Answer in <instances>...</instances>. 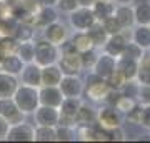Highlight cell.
Here are the masks:
<instances>
[{
  "label": "cell",
  "mask_w": 150,
  "mask_h": 143,
  "mask_svg": "<svg viewBox=\"0 0 150 143\" xmlns=\"http://www.w3.org/2000/svg\"><path fill=\"white\" fill-rule=\"evenodd\" d=\"M17 55L22 58L23 63L35 62V40L20 42L18 43V48H17Z\"/></svg>",
  "instance_id": "30"
},
{
  "label": "cell",
  "mask_w": 150,
  "mask_h": 143,
  "mask_svg": "<svg viewBox=\"0 0 150 143\" xmlns=\"http://www.w3.org/2000/svg\"><path fill=\"white\" fill-rule=\"evenodd\" d=\"M95 22H97V18H95V15H93L92 7H80L79 5L74 12L69 13V23L74 30L87 32Z\"/></svg>",
  "instance_id": "4"
},
{
  "label": "cell",
  "mask_w": 150,
  "mask_h": 143,
  "mask_svg": "<svg viewBox=\"0 0 150 143\" xmlns=\"http://www.w3.org/2000/svg\"><path fill=\"white\" fill-rule=\"evenodd\" d=\"M55 130H57V142H74V140H77V127L59 123L55 127Z\"/></svg>",
  "instance_id": "33"
},
{
  "label": "cell",
  "mask_w": 150,
  "mask_h": 143,
  "mask_svg": "<svg viewBox=\"0 0 150 143\" xmlns=\"http://www.w3.org/2000/svg\"><path fill=\"white\" fill-rule=\"evenodd\" d=\"M139 88H140V83L137 82V78H135V80H127V82L123 83V87L120 88V92H122V95L137 98V95H139Z\"/></svg>",
  "instance_id": "37"
},
{
  "label": "cell",
  "mask_w": 150,
  "mask_h": 143,
  "mask_svg": "<svg viewBox=\"0 0 150 143\" xmlns=\"http://www.w3.org/2000/svg\"><path fill=\"white\" fill-rule=\"evenodd\" d=\"M59 20V8L52 5H40L37 12H35V22L33 25L35 28H45L47 25H50L52 22Z\"/></svg>",
  "instance_id": "16"
},
{
  "label": "cell",
  "mask_w": 150,
  "mask_h": 143,
  "mask_svg": "<svg viewBox=\"0 0 150 143\" xmlns=\"http://www.w3.org/2000/svg\"><path fill=\"white\" fill-rule=\"evenodd\" d=\"M18 85H20V78L17 75L7 73L4 70H0V98L13 97Z\"/></svg>",
  "instance_id": "18"
},
{
  "label": "cell",
  "mask_w": 150,
  "mask_h": 143,
  "mask_svg": "<svg viewBox=\"0 0 150 143\" xmlns=\"http://www.w3.org/2000/svg\"><path fill=\"white\" fill-rule=\"evenodd\" d=\"M95 123H97V110L88 103L82 101L80 108L75 115V125L77 127H92Z\"/></svg>",
  "instance_id": "20"
},
{
  "label": "cell",
  "mask_w": 150,
  "mask_h": 143,
  "mask_svg": "<svg viewBox=\"0 0 150 143\" xmlns=\"http://www.w3.org/2000/svg\"><path fill=\"white\" fill-rule=\"evenodd\" d=\"M18 5H20L23 10L30 12V13H35V12L40 8V2H38V0H18Z\"/></svg>",
  "instance_id": "43"
},
{
  "label": "cell",
  "mask_w": 150,
  "mask_h": 143,
  "mask_svg": "<svg viewBox=\"0 0 150 143\" xmlns=\"http://www.w3.org/2000/svg\"><path fill=\"white\" fill-rule=\"evenodd\" d=\"M33 122L35 125L43 127H57L60 122V110L55 106L38 105V108L33 111Z\"/></svg>",
  "instance_id": "9"
},
{
  "label": "cell",
  "mask_w": 150,
  "mask_h": 143,
  "mask_svg": "<svg viewBox=\"0 0 150 143\" xmlns=\"http://www.w3.org/2000/svg\"><path fill=\"white\" fill-rule=\"evenodd\" d=\"M60 58V47L55 43L48 42L47 38H38L35 40V63L40 67L50 63H57Z\"/></svg>",
  "instance_id": "2"
},
{
  "label": "cell",
  "mask_w": 150,
  "mask_h": 143,
  "mask_svg": "<svg viewBox=\"0 0 150 143\" xmlns=\"http://www.w3.org/2000/svg\"><path fill=\"white\" fill-rule=\"evenodd\" d=\"M80 55H82V63H83V68H88V70L93 68V65H95V62H97V57H98V55L95 53V50L80 53Z\"/></svg>",
  "instance_id": "41"
},
{
  "label": "cell",
  "mask_w": 150,
  "mask_h": 143,
  "mask_svg": "<svg viewBox=\"0 0 150 143\" xmlns=\"http://www.w3.org/2000/svg\"><path fill=\"white\" fill-rule=\"evenodd\" d=\"M59 67L64 75H80L83 70V63H82V55L77 50L72 52H60L59 58Z\"/></svg>",
  "instance_id": "6"
},
{
  "label": "cell",
  "mask_w": 150,
  "mask_h": 143,
  "mask_svg": "<svg viewBox=\"0 0 150 143\" xmlns=\"http://www.w3.org/2000/svg\"><path fill=\"white\" fill-rule=\"evenodd\" d=\"M132 42H135L142 50H150V25H137L132 32Z\"/></svg>",
  "instance_id": "26"
},
{
  "label": "cell",
  "mask_w": 150,
  "mask_h": 143,
  "mask_svg": "<svg viewBox=\"0 0 150 143\" xmlns=\"http://www.w3.org/2000/svg\"><path fill=\"white\" fill-rule=\"evenodd\" d=\"M110 90H112V88L108 87L107 80L102 78V77H98L97 73L92 72L85 80V90H83V95L92 101H103Z\"/></svg>",
  "instance_id": "3"
},
{
  "label": "cell",
  "mask_w": 150,
  "mask_h": 143,
  "mask_svg": "<svg viewBox=\"0 0 150 143\" xmlns=\"http://www.w3.org/2000/svg\"><path fill=\"white\" fill-rule=\"evenodd\" d=\"M113 15L120 22V25L123 27V30H129L135 25V12L132 4H122V5H115V12Z\"/></svg>",
  "instance_id": "19"
},
{
  "label": "cell",
  "mask_w": 150,
  "mask_h": 143,
  "mask_svg": "<svg viewBox=\"0 0 150 143\" xmlns=\"http://www.w3.org/2000/svg\"><path fill=\"white\" fill-rule=\"evenodd\" d=\"M137 82L142 85H150V53H144V57L139 60Z\"/></svg>",
  "instance_id": "31"
},
{
  "label": "cell",
  "mask_w": 150,
  "mask_h": 143,
  "mask_svg": "<svg viewBox=\"0 0 150 143\" xmlns=\"http://www.w3.org/2000/svg\"><path fill=\"white\" fill-rule=\"evenodd\" d=\"M64 73L59 63H50L42 67V85H59Z\"/></svg>",
  "instance_id": "25"
},
{
  "label": "cell",
  "mask_w": 150,
  "mask_h": 143,
  "mask_svg": "<svg viewBox=\"0 0 150 143\" xmlns=\"http://www.w3.org/2000/svg\"><path fill=\"white\" fill-rule=\"evenodd\" d=\"M59 87L64 93V97H79V98H82L83 90H85V82H82L79 75H64Z\"/></svg>",
  "instance_id": "12"
},
{
  "label": "cell",
  "mask_w": 150,
  "mask_h": 143,
  "mask_svg": "<svg viewBox=\"0 0 150 143\" xmlns=\"http://www.w3.org/2000/svg\"><path fill=\"white\" fill-rule=\"evenodd\" d=\"M97 125L103 130H113L122 127V113L112 105H105L103 108L97 110Z\"/></svg>",
  "instance_id": "5"
},
{
  "label": "cell",
  "mask_w": 150,
  "mask_h": 143,
  "mask_svg": "<svg viewBox=\"0 0 150 143\" xmlns=\"http://www.w3.org/2000/svg\"><path fill=\"white\" fill-rule=\"evenodd\" d=\"M35 142H57V130H55V127L35 125Z\"/></svg>",
  "instance_id": "32"
},
{
  "label": "cell",
  "mask_w": 150,
  "mask_h": 143,
  "mask_svg": "<svg viewBox=\"0 0 150 143\" xmlns=\"http://www.w3.org/2000/svg\"><path fill=\"white\" fill-rule=\"evenodd\" d=\"M127 43H129V38L125 37V33H115V35H108L107 42L103 45V52L108 53V55H112L115 58H118L120 55L123 53L125 47H127Z\"/></svg>",
  "instance_id": "17"
},
{
  "label": "cell",
  "mask_w": 150,
  "mask_h": 143,
  "mask_svg": "<svg viewBox=\"0 0 150 143\" xmlns=\"http://www.w3.org/2000/svg\"><path fill=\"white\" fill-rule=\"evenodd\" d=\"M77 2H79L80 7H92L95 4V0H77Z\"/></svg>",
  "instance_id": "45"
},
{
  "label": "cell",
  "mask_w": 150,
  "mask_h": 143,
  "mask_svg": "<svg viewBox=\"0 0 150 143\" xmlns=\"http://www.w3.org/2000/svg\"><path fill=\"white\" fill-rule=\"evenodd\" d=\"M93 15L98 22H103L105 18L113 15L115 12V2L113 0H95V4L92 5Z\"/></svg>",
  "instance_id": "24"
},
{
  "label": "cell",
  "mask_w": 150,
  "mask_h": 143,
  "mask_svg": "<svg viewBox=\"0 0 150 143\" xmlns=\"http://www.w3.org/2000/svg\"><path fill=\"white\" fill-rule=\"evenodd\" d=\"M20 83L30 85V87H42V67L35 62H30V63H25L23 68H22L20 75Z\"/></svg>",
  "instance_id": "14"
},
{
  "label": "cell",
  "mask_w": 150,
  "mask_h": 143,
  "mask_svg": "<svg viewBox=\"0 0 150 143\" xmlns=\"http://www.w3.org/2000/svg\"><path fill=\"white\" fill-rule=\"evenodd\" d=\"M87 33L90 35L92 42H93V45H95V47H103V45H105V42H107V38H108L107 30L103 28L102 22H98V20H97L95 23H93V25L87 30Z\"/></svg>",
  "instance_id": "29"
},
{
  "label": "cell",
  "mask_w": 150,
  "mask_h": 143,
  "mask_svg": "<svg viewBox=\"0 0 150 143\" xmlns=\"http://www.w3.org/2000/svg\"><path fill=\"white\" fill-rule=\"evenodd\" d=\"M105 80H107L108 87H110L112 90H120V88L123 87V83L127 82V78L123 77V73L120 72V70H117V68L113 70V72H112L110 75H108V77H107Z\"/></svg>",
  "instance_id": "35"
},
{
  "label": "cell",
  "mask_w": 150,
  "mask_h": 143,
  "mask_svg": "<svg viewBox=\"0 0 150 143\" xmlns=\"http://www.w3.org/2000/svg\"><path fill=\"white\" fill-rule=\"evenodd\" d=\"M0 115L5 118L10 125H15V123H20L25 120V113L17 106L13 97L0 98Z\"/></svg>",
  "instance_id": "11"
},
{
  "label": "cell",
  "mask_w": 150,
  "mask_h": 143,
  "mask_svg": "<svg viewBox=\"0 0 150 143\" xmlns=\"http://www.w3.org/2000/svg\"><path fill=\"white\" fill-rule=\"evenodd\" d=\"M135 23L137 25H150V0H134Z\"/></svg>",
  "instance_id": "23"
},
{
  "label": "cell",
  "mask_w": 150,
  "mask_h": 143,
  "mask_svg": "<svg viewBox=\"0 0 150 143\" xmlns=\"http://www.w3.org/2000/svg\"><path fill=\"white\" fill-rule=\"evenodd\" d=\"M139 125H142L144 128L150 130V105H142V108H140Z\"/></svg>",
  "instance_id": "42"
},
{
  "label": "cell",
  "mask_w": 150,
  "mask_h": 143,
  "mask_svg": "<svg viewBox=\"0 0 150 143\" xmlns=\"http://www.w3.org/2000/svg\"><path fill=\"white\" fill-rule=\"evenodd\" d=\"M12 37L15 38L18 43L20 42H28V40H35V27L30 25V23L18 22Z\"/></svg>",
  "instance_id": "28"
},
{
  "label": "cell",
  "mask_w": 150,
  "mask_h": 143,
  "mask_svg": "<svg viewBox=\"0 0 150 143\" xmlns=\"http://www.w3.org/2000/svg\"><path fill=\"white\" fill-rule=\"evenodd\" d=\"M8 128H10V123H8L5 118L0 115V142H2V140H7V133H8Z\"/></svg>",
  "instance_id": "44"
},
{
  "label": "cell",
  "mask_w": 150,
  "mask_h": 143,
  "mask_svg": "<svg viewBox=\"0 0 150 143\" xmlns=\"http://www.w3.org/2000/svg\"><path fill=\"white\" fill-rule=\"evenodd\" d=\"M38 2H40V5H52V7H55L59 0H38Z\"/></svg>",
  "instance_id": "46"
},
{
  "label": "cell",
  "mask_w": 150,
  "mask_h": 143,
  "mask_svg": "<svg viewBox=\"0 0 150 143\" xmlns=\"http://www.w3.org/2000/svg\"><path fill=\"white\" fill-rule=\"evenodd\" d=\"M23 62L22 58L17 55V53H12V55H7L5 58L0 62V70H4L7 73H12V75H20L22 68H23Z\"/></svg>",
  "instance_id": "27"
},
{
  "label": "cell",
  "mask_w": 150,
  "mask_h": 143,
  "mask_svg": "<svg viewBox=\"0 0 150 143\" xmlns=\"http://www.w3.org/2000/svg\"><path fill=\"white\" fill-rule=\"evenodd\" d=\"M7 142H35V127L25 120L10 125L7 133Z\"/></svg>",
  "instance_id": "8"
},
{
  "label": "cell",
  "mask_w": 150,
  "mask_h": 143,
  "mask_svg": "<svg viewBox=\"0 0 150 143\" xmlns=\"http://www.w3.org/2000/svg\"><path fill=\"white\" fill-rule=\"evenodd\" d=\"M38 98H40V105L59 108L65 97L59 85H42L38 87Z\"/></svg>",
  "instance_id": "10"
},
{
  "label": "cell",
  "mask_w": 150,
  "mask_h": 143,
  "mask_svg": "<svg viewBox=\"0 0 150 143\" xmlns=\"http://www.w3.org/2000/svg\"><path fill=\"white\" fill-rule=\"evenodd\" d=\"M55 7L59 8V12H64V13H70V12H74L75 8L79 7V2H77V0H59Z\"/></svg>",
  "instance_id": "39"
},
{
  "label": "cell",
  "mask_w": 150,
  "mask_h": 143,
  "mask_svg": "<svg viewBox=\"0 0 150 143\" xmlns=\"http://www.w3.org/2000/svg\"><path fill=\"white\" fill-rule=\"evenodd\" d=\"M82 105V100L79 97H65L62 105L59 106L60 110V122L64 125H72V127H77L75 125V115Z\"/></svg>",
  "instance_id": "7"
},
{
  "label": "cell",
  "mask_w": 150,
  "mask_h": 143,
  "mask_svg": "<svg viewBox=\"0 0 150 143\" xmlns=\"http://www.w3.org/2000/svg\"><path fill=\"white\" fill-rule=\"evenodd\" d=\"M17 106L20 108L25 115H33V111L40 105V98H38V88L37 87H30V85L20 83L17 88L15 95H13Z\"/></svg>",
  "instance_id": "1"
},
{
  "label": "cell",
  "mask_w": 150,
  "mask_h": 143,
  "mask_svg": "<svg viewBox=\"0 0 150 143\" xmlns=\"http://www.w3.org/2000/svg\"><path fill=\"white\" fill-rule=\"evenodd\" d=\"M144 53H145V50H142V48H140L135 42H129L122 55H125V57H130V58H135V60H140L142 57H144Z\"/></svg>",
  "instance_id": "38"
},
{
  "label": "cell",
  "mask_w": 150,
  "mask_h": 143,
  "mask_svg": "<svg viewBox=\"0 0 150 143\" xmlns=\"http://www.w3.org/2000/svg\"><path fill=\"white\" fill-rule=\"evenodd\" d=\"M115 68H117V58L112 57V55H108V53H105V52H102L97 57V62L93 65L92 72L97 73L98 77H102V78H107Z\"/></svg>",
  "instance_id": "15"
},
{
  "label": "cell",
  "mask_w": 150,
  "mask_h": 143,
  "mask_svg": "<svg viewBox=\"0 0 150 143\" xmlns=\"http://www.w3.org/2000/svg\"><path fill=\"white\" fill-rule=\"evenodd\" d=\"M117 70H120L127 80H135L137 78V72H139V60L120 55L117 58Z\"/></svg>",
  "instance_id": "21"
},
{
  "label": "cell",
  "mask_w": 150,
  "mask_h": 143,
  "mask_svg": "<svg viewBox=\"0 0 150 143\" xmlns=\"http://www.w3.org/2000/svg\"><path fill=\"white\" fill-rule=\"evenodd\" d=\"M42 37L47 38L48 42L55 43V45H62V43L69 38V28L67 25H64L62 22L55 20L50 25H47L45 28H42Z\"/></svg>",
  "instance_id": "13"
},
{
  "label": "cell",
  "mask_w": 150,
  "mask_h": 143,
  "mask_svg": "<svg viewBox=\"0 0 150 143\" xmlns=\"http://www.w3.org/2000/svg\"><path fill=\"white\" fill-rule=\"evenodd\" d=\"M137 101H139L140 105H150V85H142L140 83Z\"/></svg>",
  "instance_id": "40"
},
{
  "label": "cell",
  "mask_w": 150,
  "mask_h": 143,
  "mask_svg": "<svg viewBox=\"0 0 150 143\" xmlns=\"http://www.w3.org/2000/svg\"><path fill=\"white\" fill-rule=\"evenodd\" d=\"M72 43H74V48L77 50L79 53H85V52H90V50H95V45L92 42L90 35L87 32H82V30H75L74 35L70 37Z\"/></svg>",
  "instance_id": "22"
},
{
  "label": "cell",
  "mask_w": 150,
  "mask_h": 143,
  "mask_svg": "<svg viewBox=\"0 0 150 143\" xmlns=\"http://www.w3.org/2000/svg\"><path fill=\"white\" fill-rule=\"evenodd\" d=\"M137 103H139L137 98H132V97H127V95H120L113 106H115L120 113H125V115H127L130 110H134L135 106H137Z\"/></svg>",
  "instance_id": "34"
},
{
  "label": "cell",
  "mask_w": 150,
  "mask_h": 143,
  "mask_svg": "<svg viewBox=\"0 0 150 143\" xmlns=\"http://www.w3.org/2000/svg\"><path fill=\"white\" fill-rule=\"evenodd\" d=\"M102 25H103V28L107 30L108 35H115V33L125 32V30H123V27L120 25V22L115 18V15H112V17H108V18H105V20L102 22Z\"/></svg>",
  "instance_id": "36"
},
{
  "label": "cell",
  "mask_w": 150,
  "mask_h": 143,
  "mask_svg": "<svg viewBox=\"0 0 150 143\" xmlns=\"http://www.w3.org/2000/svg\"><path fill=\"white\" fill-rule=\"evenodd\" d=\"M113 2H115L117 5H122V4H132L134 0H113Z\"/></svg>",
  "instance_id": "47"
}]
</instances>
